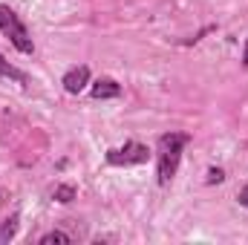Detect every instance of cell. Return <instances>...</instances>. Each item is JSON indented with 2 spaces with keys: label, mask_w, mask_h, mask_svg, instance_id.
Wrapping results in <instances>:
<instances>
[{
  "label": "cell",
  "mask_w": 248,
  "mask_h": 245,
  "mask_svg": "<svg viewBox=\"0 0 248 245\" xmlns=\"http://www.w3.org/2000/svg\"><path fill=\"white\" fill-rule=\"evenodd\" d=\"M187 141H190V136H185V133H165V136H159V141H156V176H159L162 187L173 182Z\"/></svg>",
  "instance_id": "obj_1"
},
{
  "label": "cell",
  "mask_w": 248,
  "mask_h": 245,
  "mask_svg": "<svg viewBox=\"0 0 248 245\" xmlns=\"http://www.w3.org/2000/svg\"><path fill=\"white\" fill-rule=\"evenodd\" d=\"M0 35H6V38L12 41V46H15L17 52H23V55H32V52H35V44H32V35H29L26 23H23V20L17 17V12L9 9V6H0Z\"/></svg>",
  "instance_id": "obj_2"
},
{
  "label": "cell",
  "mask_w": 248,
  "mask_h": 245,
  "mask_svg": "<svg viewBox=\"0 0 248 245\" xmlns=\"http://www.w3.org/2000/svg\"><path fill=\"white\" fill-rule=\"evenodd\" d=\"M150 159V150L139 141H124L122 147H113L104 153V162L113 168H130V165H144Z\"/></svg>",
  "instance_id": "obj_3"
},
{
  "label": "cell",
  "mask_w": 248,
  "mask_h": 245,
  "mask_svg": "<svg viewBox=\"0 0 248 245\" xmlns=\"http://www.w3.org/2000/svg\"><path fill=\"white\" fill-rule=\"evenodd\" d=\"M61 84H63V90H66L69 95H78V92L90 84V66H84V63H81V66H72V69L63 75Z\"/></svg>",
  "instance_id": "obj_4"
},
{
  "label": "cell",
  "mask_w": 248,
  "mask_h": 245,
  "mask_svg": "<svg viewBox=\"0 0 248 245\" xmlns=\"http://www.w3.org/2000/svg\"><path fill=\"white\" fill-rule=\"evenodd\" d=\"M90 95H93L95 101H104V98H119V95H122V87H119L113 78H98V81L93 84Z\"/></svg>",
  "instance_id": "obj_5"
},
{
  "label": "cell",
  "mask_w": 248,
  "mask_h": 245,
  "mask_svg": "<svg viewBox=\"0 0 248 245\" xmlns=\"http://www.w3.org/2000/svg\"><path fill=\"white\" fill-rule=\"evenodd\" d=\"M3 78H9V81H17L20 87H29V75L23 72V69H17V66H12V63L6 61L3 55H0V81Z\"/></svg>",
  "instance_id": "obj_6"
},
{
  "label": "cell",
  "mask_w": 248,
  "mask_h": 245,
  "mask_svg": "<svg viewBox=\"0 0 248 245\" xmlns=\"http://www.w3.org/2000/svg\"><path fill=\"white\" fill-rule=\"evenodd\" d=\"M52 199L61 202V205H69V202L75 199V187H72V184H58V187L52 190Z\"/></svg>",
  "instance_id": "obj_7"
},
{
  "label": "cell",
  "mask_w": 248,
  "mask_h": 245,
  "mask_svg": "<svg viewBox=\"0 0 248 245\" xmlns=\"http://www.w3.org/2000/svg\"><path fill=\"white\" fill-rule=\"evenodd\" d=\"M17 222H20V219H17V214H15V216H9V219L3 222V228H0V243H6V240H12V237L17 234Z\"/></svg>",
  "instance_id": "obj_8"
},
{
  "label": "cell",
  "mask_w": 248,
  "mask_h": 245,
  "mask_svg": "<svg viewBox=\"0 0 248 245\" xmlns=\"http://www.w3.org/2000/svg\"><path fill=\"white\" fill-rule=\"evenodd\" d=\"M69 245L72 240H69V234H63V231H49V234H44L41 237V245Z\"/></svg>",
  "instance_id": "obj_9"
},
{
  "label": "cell",
  "mask_w": 248,
  "mask_h": 245,
  "mask_svg": "<svg viewBox=\"0 0 248 245\" xmlns=\"http://www.w3.org/2000/svg\"><path fill=\"white\" fill-rule=\"evenodd\" d=\"M222 179H225V170H222V168H211L208 176H205V182L208 184H219Z\"/></svg>",
  "instance_id": "obj_10"
},
{
  "label": "cell",
  "mask_w": 248,
  "mask_h": 245,
  "mask_svg": "<svg viewBox=\"0 0 248 245\" xmlns=\"http://www.w3.org/2000/svg\"><path fill=\"white\" fill-rule=\"evenodd\" d=\"M237 202H240L243 208H248V184L243 187V190H240V193H237Z\"/></svg>",
  "instance_id": "obj_11"
},
{
  "label": "cell",
  "mask_w": 248,
  "mask_h": 245,
  "mask_svg": "<svg viewBox=\"0 0 248 245\" xmlns=\"http://www.w3.org/2000/svg\"><path fill=\"white\" fill-rule=\"evenodd\" d=\"M243 63L248 66V41H246V46H243Z\"/></svg>",
  "instance_id": "obj_12"
}]
</instances>
